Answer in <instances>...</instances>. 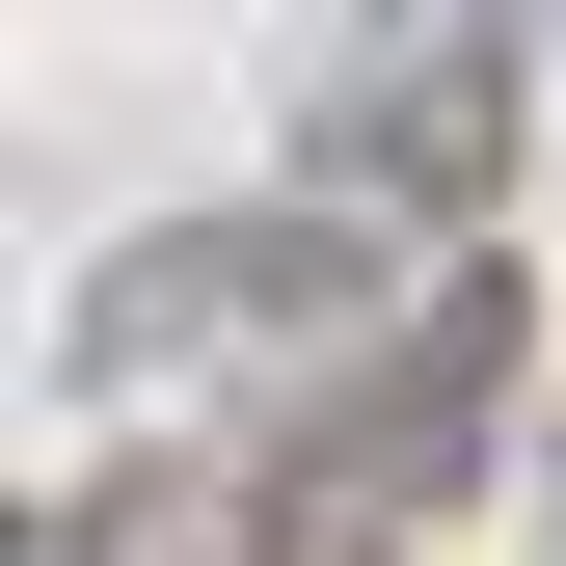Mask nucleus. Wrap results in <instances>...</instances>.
I'll use <instances>...</instances> for the list:
<instances>
[{"mask_svg": "<svg viewBox=\"0 0 566 566\" xmlns=\"http://www.w3.org/2000/svg\"><path fill=\"white\" fill-rule=\"evenodd\" d=\"M513 108H539L513 28H324L297 54V189L324 217H485L513 189Z\"/></svg>", "mask_w": 566, "mask_h": 566, "instance_id": "obj_3", "label": "nucleus"}, {"mask_svg": "<svg viewBox=\"0 0 566 566\" xmlns=\"http://www.w3.org/2000/svg\"><path fill=\"white\" fill-rule=\"evenodd\" d=\"M513 350H539V297L459 243L324 405H270V459H243V566H378V539H432L459 485L513 459Z\"/></svg>", "mask_w": 566, "mask_h": 566, "instance_id": "obj_2", "label": "nucleus"}, {"mask_svg": "<svg viewBox=\"0 0 566 566\" xmlns=\"http://www.w3.org/2000/svg\"><path fill=\"white\" fill-rule=\"evenodd\" d=\"M405 297H432V270H378V217L243 189V217H163V243H108L82 297H54V405H243V350H297V405H324Z\"/></svg>", "mask_w": 566, "mask_h": 566, "instance_id": "obj_1", "label": "nucleus"}]
</instances>
